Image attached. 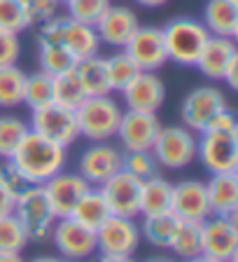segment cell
I'll use <instances>...</instances> for the list:
<instances>
[{
  "label": "cell",
  "instance_id": "cell-44",
  "mask_svg": "<svg viewBox=\"0 0 238 262\" xmlns=\"http://www.w3.org/2000/svg\"><path fill=\"white\" fill-rule=\"evenodd\" d=\"M93 262H135V260L133 255H105V253H101Z\"/></svg>",
  "mask_w": 238,
  "mask_h": 262
},
{
  "label": "cell",
  "instance_id": "cell-40",
  "mask_svg": "<svg viewBox=\"0 0 238 262\" xmlns=\"http://www.w3.org/2000/svg\"><path fill=\"white\" fill-rule=\"evenodd\" d=\"M61 0H26V14L31 26H40V24L49 21L59 14Z\"/></svg>",
  "mask_w": 238,
  "mask_h": 262
},
{
  "label": "cell",
  "instance_id": "cell-33",
  "mask_svg": "<svg viewBox=\"0 0 238 262\" xmlns=\"http://www.w3.org/2000/svg\"><path fill=\"white\" fill-rule=\"evenodd\" d=\"M54 101V84H52V75L38 71L33 75H26V84H23V103L31 110H38L42 105Z\"/></svg>",
  "mask_w": 238,
  "mask_h": 262
},
{
  "label": "cell",
  "instance_id": "cell-36",
  "mask_svg": "<svg viewBox=\"0 0 238 262\" xmlns=\"http://www.w3.org/2000/svg\"><path fill=\"white\" fill-rule=\"evenodd\" d=\"M122 169L135 178H152L159 173V164L152 150H124L122 152Z\"/></svg>",
  "mask_w": 238,
  "mask_h": 262
},
{
  "label": "cell",
  "instance_id": "cell-20",
  "mask_svg": "<svg viewBox=\"0 0 238 262\" xmlns=\"http://www.w3.org/2000/svg\"><path fill=\"white\" fill-rule=\"evenodd\" d=\"M238 56L236 40L231 38H220V35H210L201 49L199 59H196V68L201 71V75L208 80L217 82L224 77V71L229 68L233 59Z\"/></svg>",
  "mask_w": 238,
  "mask_h": 262
},
{
  "label": "cell",
  "instance_id": "cell-47",
  "mask_svg": "<svg viewBox=\"0 0 238 262\" xmlns=\"http://www.w3.org/2000/svg\"><path fill=\"white\" fill-rule=\"evenodd\" d=\"M184 262H220V260H212V257H208V255H196V257H189V260H184Z\"/></svg>",
  "mask_w": 238,
  "mask_h": 262
},
{
  "label": "cell",
  "instance_id": "cell-46",
  "mask_svg": "<svg viewBox=\"0 0 238 262\" xmlns=\"http://www.w3.org/2000/svg\"><path fill=\"white\" fill-rule=\"evenodd\" d=\"M138 5H142V7H150V10H154V7H163L168 3V0H135Z\"/></svg>",
  "mask_w": 238,
  "mask_h": 262
},
{
  "label": "cell",
  "instance_id": "cell-8",
  "mask_svg": "<svg viewBox=\"0 0 238 262\" xmlns=\"http://www.w3.org/2000/svg\"><path fill=\"white\" fill-rule=\"evenodd\" d=\"M28 129L49 138V141L59 143L65 150L80 138L75 110L63 108V105L54 103V101L38 110H31V124H28Z\"/></svg>",
  "mask_w": 238,
  "mask_h": 262
},
{
  "label": "cell",
  "instance_id": "cell-34",
  "mask_svg": "<svg viewBox=\"0 0 238 262\" xmlns=\"http://www.w3.org/2000/svg\"><path fill=\"white\" fill-rule=\"evenodd\" d=\"M105 66H108L110 89H112V92H119V94L124 92L126 84L140 73V68L133 63V59L126 54L124 49H122V52H114L112 56H108V59H105Z\"/></svg>",
  "mask_w": 238,
  "mask_h": 262
},
{
  "label": "cell",
  "instance_id": "cell-29",
  "mask_svg": "<svg viewBox=\"0 0 238 262\" xmlns=\"http://www.w3.org/2000/svg\"><path fill=\"white\" fill-rule=\"evenodd\" d=\"M26 73L16 63L0 68V108H16L23 103Z\"/></svg>",
  "mask_w": 238,
  "mask_h": 262
},
{
  "label": "cell",
  "instance_id": "cell-3",
  "mask_svg": "<svg viewBox=\"0 0 238 262\" xmlns=\"http://www.w3.org/2000/svg\"><path fill=\"white\" fill-rule=\"evenodd\" d=\"M163 47H166L168 61L178 66H194L201 49L210 38V33L199 19L192 16H175L161 28Z\"/></svg>",
  "mask_w": 238,
  "mask_h": 262
},
{
  "label": "cell",
  "instance_id": "cell-39",
  "mask_svg": "<svg viewBox=\"0 0 238 262\" xmlns=\"http://www.w3.org/2000/svg\"><path fill=\"white\" fill-rule=\"evenodd\" d=\"M0 187H3V190H5L7 194H10L12 199L16 202V199H19L23 192L31 190L33 183L21 173V171L16 169L10 159H5V164L0 166Z\"/></svg>",
  "mask_w": 238,
  "mask_h": 262
},
{
  "label": "cell",
  "instance_id": "cell-9",
  "mask_svg": "<svg viewBox=\"0 0 238 262\" xmlns=\"http://www.w3.org/2000/svg\"><path fill=\"white\" fill-rule=\"evenodd\" d=\"M227 108L229 103L222 89L212 87V84H203V87L192 89L184 96L182 105H180V117H182V124L187 129H192L194 134H201L215 120V115H220Z\"/></svg>",
  "mask_w": 238,
  "mask_h": 262
},
{
  "label": "cell",
  "instance_id": "cell-32",
  "mask_svg": "<svg viewBox=\"0 0 238 262\" xmlns=\"http://www.w3.org/2000/svg\"><path fill=\"white\" fill-rule=\"evenodd\" d=\"M40 47V71L47 75H61L75 66V59L63 47V42H38Z\"/></svg>",
  "mask_w": 238,
  "mask_h": 262
},
{
  "label": "cell",
  "instance_id": "cell-1",
  "mask_svg": "<svg viewBox=\"0 0 238 262\" xmlns=\"http://www.w3.org/2000/svg\"><path fill=\"white\" fill-rule=\"evenodd\" d=\"M10 162L31 180L33 185H42L52 176L65 169L68 152L59 143L49 141L35 131H28L23 141L19 143V147L14 150V155L10 157Z\"/></svg>",
  "mask_w": 238,
  "mask_h": 262
},
{
  "label": "cell",
  "instance_id": "cell-42",
  "mask_svg": "<svg viewBox=\"0 0 238 262\" xmlns=\"http://www.w3.org/2000/svg\"><path fill=\"white\" fill-rule=\"evenodd\" d=\"M222 80L227 82L231 89H238V56L231 61V63H229V68L224 71V77H222Z\"/></svg>",
  "mask_w": 238,
  "mask_h": 262
},
{
  "label": "cell",
  "instance_id": "cell-19",
  "mask_svg": "<svg viewBox=\"0 0 238 262\" xmlns=\"http://www.w3.org/2000/svg\"><path fill=\"white\" fill-rule=\"evenodd\" d=\"M138 26H140L138 14H135L131 7L110 5L93 28H96V33H98L101 45H110V47L122 49L126 42H129V38L133 35V31Z\"/></svg>",
  "mask_w": 238,
  "mask_h": 262
},
{
  "label": "cell",
  "instance_id": "cell-4",
  "mask_svg": "<svg viewBox=\"0 0 238 262\" xmlns=\"http://www.w3.org/2000/svg\"><path fill=\"white\" fill-rule=\"evenodd\" d=\"M196 159L210 176L238 171V126L201 131V138H196Z\"/></svg>",
  "mask_w": 238,
  "mask_h": 262
},
{
  "label": "cell",
  "instance_id": "cell-43",
  "mask_svg": "<svg viewBox=\"0 0 238 262\" xmlns=\"http://www.w3.org/2000/svg\"><path fill=\"white\" fill-rule=\"evenodd\" d=\"M7 213H14V199L0 187V215H7Z\"/></svg>",
  "mask_w": 238,
  "mask_h": 262
},
{
  "label": "cell",
  "instance_id": "cell-5",
  "mask_svg": "<svg viewBox=\"0 0 238 262\" xmlns=\"http://www.w3.org/2000/svg\"><path fill=\"white\" fill-rule=\"evenodd\" d=\"M14 215L28 229V239L33 244H47L52 239V227L56 223V215L52 211V204H49L42 185H33L16 199Z\"/></svg>",
  "mask_w": 238,
  "mask_h": 262
},
{
  "label": "cell",
  "instance_id": "cell-28",
  "mask_svg": "<svg viewBox=\"0 0 238 262\" xmlns=\"http://www.w3.org/2000/svg\"><path fill=\"white\" fill-rule=\"evenodd\" d=\"M175 225H178V218H175L171 211L157 213V215H142L140 234L145 236V241L150 246H154V248H168Z\"/></svg>",
  "mask_w": 238,
  "mask_h": 262
},
{
  "label": "cell",
  "instance_id": "cell-13",
  "mask_svg": "<svg viewBox=\"0 0 238 262\" xmlns=\"http://www.w3.org/2000/svg\"><path fill=\"white\" fill-rule=\"evenodd\" d=\"M122 49L133 59V63L140 71L157 73L159 68H163V63H168L163 35L159 26H138Z\"/></svg>",
  "mask_w": 238,
  "mask_h": 262
},
{
  "label": "cell",
  "instance_id": "cell-31",
  "mask_svg": "<svg viewBox=\"0 0 238 262\" xmlns=\"http://www.w3.org/2000/svg\"><path fill=\"white\" fill-rule=\"evenodd\" d=\"M31 244L28 229L14 213L0 215V251L3 253H21Z\"/></svg>",
  "mask_w": 238,
  "mask_h": 262
},
{
  "label": "cell",
  "instance_id": "cell-48",
  "mask_svg": "<svg viewBox=\"0 0 238 262\" xmlns=\"http://www.w3.org/2000/svg\"><path fill=\"white\" fill-rule=\"evenodd\" d=\"M28 262H59V257H52V255H38V257H33V260Z\"/></svg>",
  "mask_w": 238,
  "mask_h": 262
},
{
  "label": "cell",
  "instance_id": "cell-24",
  "mask_svg": "<svg viewBox=\"0 0 238 262\" xmlns=\"http://www.w3.org/2000/svg\"><path fill=\"white\" fill-rule=\"evenodd\" d=\"M73 71H75L77 80H80V84H82V89H84L87 96L112 94L110 80H108V66H105V59L101 54L75 61V68H73Z\"/></svg>",
  "mask_w": 238,
  "mask_h": 262
},
{
  "label": "cell",
  "instance_id": "cell-25",
  "mask_svg": "<svg viewBox=\"0 0 238 262\" xmlns=\"http://www.w3.org/2000/svg\"><path fill=\"white\" fill-rule=\"evenodd\" d=\"M110 215H112V213H110V208H108V202H105V196L101 194L98 187H89V190L80 196V202L75 204V208H73V213H70L73 220H77L80 225L93 229V232H96Z\"/></svg>",
  "mask_w": 238,
  "mask_h": 262
},
{
  "label": "cell",
  "instance_id": "cell-50",
  "mask_svg": "<svg viewBox=\"0 0 238 262\" xmlns=\"http://www.w3.org/2000/svg\"><path fill=\"white\" fill-rule=\"evenodd\" d=\"M59 262H80V260H68V257H59Z\"/></svg>",
  "mask_w": 238,
  "mask_h": 262
},
{
  "label": "cell",
  "instance_id": "cell-2",
  "mask_svg": "<svg viewBox=\"0 0 238 262\" xmlns=\"http://www.w3.org/2000/svg\"><path fill=\"white\" fill-rule=\"evenodd\" d=\"M122 105L117 103V98L110 94L103 96H87L80 105L75 108V120L80 136L89 138V141H110L117 136L119 120H122Z\"/></svg>",
  "mask_w": 238,
  "mask_h": 262
},
{
  "label": "cell",
  "instance_id": "cell-37",
  "mask_svg": "<svg viewBox=\"0 0 238 262\" xmlns=\"http://www.w3.org/2000/svg\"><path fill=\"white\" fill-rule=\"evenodd\" d=\"M112 5V0H65L68 16L87 26H96L103 12Z\"/></svg>",
  "mask_w": 238,
  "mask_h": 262
},
{
  "label": "cell",
  "instance_id": "cell-6",
  "mask_svg": "<svg viewBox=\"0 0 238 262\" xmlns=\"http://www.w3.org/2000/svg\"><path fill=\"white\" fill-rule=\"evenodd\" d=\"M152 155L159 166L168 171H180L196 159V136L184 124L161 126L157 141L152 145Z\"/></svg>",
  "mask_w": 238,
  "mask_h": 262
},
{
  "label": "cell",
  "instance_id": "cell-15",
  "mask_svg": "<svg viewBox=\"0 0 238 262\" xmlns=\"http://www.w3.org/2000/svg\"><path fill=\"white\" fill-rule=\"evenodd\" d=\"M159 131H161V122H159L157 113L126 110L119 120L117 138L122 141L124 150H152Z\"/></svg>",
  "mask_w": 238,
  "mask_h": 262
},
{
  "label": "cell",
  "instance_id": "cell-7",
  "mask_svg": "<svg viewBox=\"0 0 238 262\" xmlns=\"http://www.w3.org/2000/svg\"><path fill=\"white\" fill-rule=\"evenodd\" d=\"M201 253L220 262H236L238 255V213L215 215L201 223Z\"/></svg>",
  "mask_w": 238,
  "mask_h": 262
},
{
  "label": "cell",
  "instance_id": "cell-38",
  "mask_svg": "<svg viewBox=\"0 0 238 262\" xmlns=\"http://www.w3.org/2000/svg\"><path fill=\"white\" fill-rule=\"evenodd\" d=\"M31 26L26 14V3L21 0H0V31L19 35Z\"/></svg>",
  "mask_w": 238,
  "mask_h": 262
},
{
  "label": "cell",
  "instance_id": "cell-22",
  "mask_svg": "<svg viewBox=\"0 0 238 262\" xmlns=\"http://www.w3.org/2000/svg\"><path fill=\"white\" fill-rule=\"evenodd\" d=\"M201 24L210 35L220 38H238V0H208L203 7Z\"/></svg>",
  "mask_w": 238,
  "mask_h": 262
},
{
  "label": "cell",
  "instance_id": "cell-18",
  "mask_svg": "<svg viewBox=\"0 0 238 262\" xmlns=\"http://www.w3.org/2000/svg\"><path fill=\"white\" fill-rule=\"evenodd\" d=\"M171 213L178 220L203 223L210 215V204L206 194V183L201 180H180L171 190Z\"/></svg>",
  "mask_w": 238,
  "mask_h": 262
},
{
  "label": "cell",
  "instance_id": "cell-10",
  "mask_svg": "<svg viewBox=\"0 0 238 262\" xmlns=\"http://www.w3.org/2000/svg\"><path fill=\"white\" fill-rule=\"evenodd\" d=\"M140 241V225L135 223V218L110 215L96 229V251L105 255H133Z\"/></svg>",
  "mask_w": 238,
  "mask_h": 262
},
{
  "label": "cell",
  "instance_id": "cell-51",
  "mask_svg": "<svg viewBox=\"0 0 238 262\" xmlns=\"http://www.w3.org/2000/svg\"><path fill=\"white\" fill-rule=\"evenodd\" d=\"M21 3H26V0H21Z\"/></svg>",
  "mask_w": 238,
  "mask_h": 262
},
{
  "label": "cell",
  "instance_id": "cell-41",
  "mask_svg": "<svg viewBox=\"0 0 238 262\" xmlns=\"http://www.w3.org/2000/svg\"><path fill=\"white\" fill-rule=\"evenodd\" d=\"M19 54H21V40H19V35L0 31V68L16 63Z\"/></svg>",
  "mask_w": 238,
  "mask_h": 262
},
{
  "label": "cell",
  "instance_id": "cell-23",
  "mask_svg": "<svg viewBox=\"0 0 238 262\" xmlns=\"http://www.w3.org/2000/svg\"><path fill=\"white\" fill-rule=\"evenodd\" d=\"M61 42H63V47L70 52V56L75 61L96 56L98 52H101V40H98L96 28L75 21L70 16H65V21H63Z\"/></svg>",
  "mask_w": 238,
  "mask_h": 262
},
{
  "label": "cell",
  "instance_id": "cell-27",
  "mask_svg": "<svg viewBox=\"0 0 238 262\" xmlns=\"http://www.w3.org/2000/svg\"><path fill=\"white\" fill-rule=\"evenodd\" d=\"M168 251H173V255L180 257L182 262L201 255V223L178 220L171 244H168Z\"/></svg>",
  "mask_w": 238,
  "mask_h": 262
},
{
  "label": "cell",
  "instance_id": "cell-26",
  "mask_svg": "<svg viewBox=\"0 0 238 262\" xmlns=\"http://www.w3.org/2000/svg\"><path fill=\"white\" fill-rule=\"evenodd\" d=\"M171 190H173V183L159 173L142 180L140 215H157V213L171 211Z\"/></svg>",
  "mask_w": 238,
  "mask_h": 262
},
{
  "label": "cell",
  "instance_id": "cell-14",
  "mask_svg": "<svg viewBox=\"0 0 238 262\" xmlns=\"http://www.w3.org/2000/svg\"><path fill=\"white\" fill-rule=\"evenodd\" d=\"M122 171V150L110 145L108 141H98L89 145L80 157L77 173L87 180L91 187L103 185L110 176Z\"/></svg>",
  "mask_w": 238,
  "mask_h": 262
},
{
  "label": "cell",
  "instance_id": "cell-17",
  "mask_svg": "<svg viewBox=\"0 0 238 262\" xmlns=\"http://www.w3.org/2000/svg\"><path fill=\"white\" fill-rule=\"evenodd\" d=\"M126 110L138 113H159L166 101V84L152 71H140L122 92Z\"/></svg>",
  "mask_w": 238,
  "mask_h": 262
},
{
  "label": "cell",
  "instance_id": "cell-11",
  "mask_svg": "<svg viewBox=\"0 0 238 262\" xmlns=\"http://www.w3.org/2000/svg\"><path fill=\"white\" fill-rule=\"evenodd\" d=\"M49 241L56 246L59 255L68 257V260L84 262L96 253V232L80 225L70 215L68 218H56Z\"/></svg>",
  "mask_w": 238,
  "mask_h": 262
},
{
  "label": "cell",
  "instance_id": "cell-35",
  "mask_svg": "<svg viewBox=\"0 0 238 262\" xmlns=\"http://www.w3.org/2000/svg\"><path fill=\"white\" fill-rule=\"evenodd\" d=\"M28 131L31 129L23 120H19L14 115H3L0 117V157L10 159Z\"/></svg>",
  "mask_w": 238,
  "mask_h": 262
},
{
  "label": "cell",
  "instance_id": "cell-45",
  "mask_svg": "<svg viewBox=\"0 0 238 262\" xmlns=\"http://www.w3.org/2000/svg\"><path fill=\"white\" fill-rule=\"evenodd\" d=\"M0 262H26L21 253H3L0 251Z\"/></svg>",
  "mask_w": 238,
  "mask_h": 262
},
{
  "label": "cell",
  "instance_id": "cell-21",
  "mask_svg": "<svg viewBox=\"0 0 238 262\" xmlns=\"http://www.w3.org/2000/svg\"><path fill=\"white\" fill-rule=\"evenodd\" d=\"M206 194L210 213L215 215H236L238 213V171L212 173L206 183Z\"/></svg>",
  "mask_w": 238,
  "mask_h": 262
},
{
  "label": "cell",
  "instance_id": "cell-30",
  "mask_svg": "<svg viewBox=\"0 0 238 262\" xmlns=\"http://www.w3.org/2000/svg\"><path fill=\"white\" fill-rule=\"evenodd\" d=\"M73 68H75V66H73ZM73 68L61 73V75H54L52 77V84H54V103L75 110L77 105L87 98V94H84V89H82V84Z\"/></svg>",
  "mask_w": 238,
  "mask_h": 262
},
{
  "label": "cell",
  "instance_id": "cell-12",
  "mask_svg": "<svg viewBox=\"0 0 238 262\" xmlns=\"http://www.w3.org/2000/svg\"><path fill=\"white\" fill-rule=\"evenodd\" d=\"M140 187H142L140 178H135V176L126 173L122 169L114 176H110L103 185H98V190L105 196L112 215L138 218L140 215Z\"/></svg>",
  "mask_w": 238,
  "mask_h": 262
},
{
  "label": "cell",
  "instance_id": "cell-49",
  "mask_svg": "<svg viewBox=\"0 0 238 262\" xmlns=\"http://www.w3.org/2000/svg\"><path fill=\"white\" fill-rule=\"evenodd\" d=\"M145 262H175V260H171V257H150Z\"/></svg>",
  "mask_w": 238,
  "mask_h": 262
},
{
  "label": "cell",
  "instance_id": "cell-16",
  "mask_svg": "<svg viewBox=\"0 0 238 262\" xmlns=\"http://www.w3.org/2000/svg\"><path fill=\"white\" fill-rule=\"evenodd\" d=\"M42 187H44V194H47L56 218H68L73 213V208H75V204L80 202V196L91 185L77 171L63 169L56 176H52L47 183H42Z\"/></svg>",
  "mask_w": 238,
  "mask_h": 262
}]
</instances>
